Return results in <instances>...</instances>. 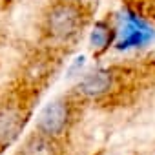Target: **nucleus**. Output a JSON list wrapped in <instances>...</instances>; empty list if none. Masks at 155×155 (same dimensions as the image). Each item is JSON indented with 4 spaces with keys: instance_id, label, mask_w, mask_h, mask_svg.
Returning <instances> with one entry per match:
<instances>
[{
    "instance_id": "f257e3e1",
    "label": "nucleus",
    "mask_w": 155,
    "mask_h": 155,
    "mask_svg": "<svg viewBox=\"0 0 155 155\" xmlns=\"http://www.w3.org/2000/svg\"><path fill=\"white\" fill-rule=\"evenodd\" d=\"M84 22L86 17L81 4L69 2V0L51 6L49 13L46 15V29L49 37L60 42L73 40L84 28Z\"/></svg>"
},
{
    "instance_id": "f03ea898",
    "label": "nucleus",
    "mask_w": 155,
    "mask_h": 155,
    "mask_svg": "<svg viewBox=\"0 0 155 155\" xmlns=\"http://www.w3.org/2000/svg\"><path fill=\"white\" fill-rule=\"evenodd\" d=\"M71 117V104L66 99H55L37 117V130L55 139L68 130Z\"/></svg>"
},
{
    "instance_id": "7ed1b4c3",
    "label": "nucleus",
    "mask_w": 155,
    "mask_h": 155,
    "mask_svg": "<svg viewBox=\"0 0 155 155\" xmlns=\"http://www.w3.org/2000/svg\"><path fill=\"white\" fill-rule=\"evenodd\" d=\"M151 35H153V31L146 24L144 18H140L133 11H122L120 13V26L117 28V37H119L117 46L120 49L144 46L151 38Z\"/></svg>"
},
{
    "instance_id": "20e7f679",
    "label": "nucleus",
    "mask_w": 155,
    "mask_h": 155,
    "mask_svg": "<svg viewBox=\"0 0 155 155\" xmlns=\"http://www.w3.org/2000/svg\"><path fill=\"white\" fill-rule=\"evenodd\" d=\"M111 86H113V73L110 69H95L81 79L77 91L88 99H95L108 93Z\"/></svg>"
},
{
    "instance_id": "39448f33",
    "label": "nucleus",
    "mask_w": 155,
    "mask_h": 155,
    "mask_svg": "<svg viewBox=\"0 0 155 155\" xmlns=\"http://www.w3.org/2000/svg\"><path fill=\"white\" fill-rule=\"evenodd\" d=\"M22 124H24V119L18 110H13V108L0 110V146L11 144L18 137Z\"/></svg>"
},
{
    "instance_id": "423d86ee",
    "label": "nucleus",
    "mask_w": 155,
    "mask_h": 155,
    "mask_svg": "<svg viewBox=\"0 0 155 155\" xmlns=\"http://www.w3.org/2000/svg\"><path fill=\"white\" fill-rule=\"evenodd\" d=\"M115 37H117V28H113L106 20H99L90 35V46L93 48V51L102 53L113 44Z\"/></svg>"
},
{
    "instance_id": "0eeeda50",
    "label": "nucleus",
    "mask_w": 155,
    "mask_h": 155,
    "mask_svg": "<svg viewBox=\"0 0 155 155\" xmlns=\"http://www.w3.org/2000/svg\"><path fill=\"white\" fill-rule=\"evenodd\" d=\"M18 155H58V153H57V146L53 142V137H48V135L38 131L26 140V144Z\"/></svg>"
},
{
    "instance_id": "6e6552de",
    "label": "nucleus",
    "mask_w": 155,
    "mask_h": 155,
    "mask_svg": "<svg viewBox=\"0 0 155 155\" xmlns=\"http://www.w3.org/2000/svg\"><path fill=\"white\" fill-rule=\"evenodd\" d=\"M69 2H77V4H82V2H86V0H69Z\"/></svg>"
},
{
    "instance_id": "1a4fd4ad",
    "label": "nucleus",
    "mask_w": 155,
    "mask_h": 155,
    "mask_svg": "<svg viewBox=\"0 0 155 155\" xmlns=\"http://www.w3.org/2000/svg\"><path fill=\"white\" fill-rule=\"evenodd\" d=\"M151 11H153V15H155V0L151 2Z\"/></svg>"
}]
</instances>
